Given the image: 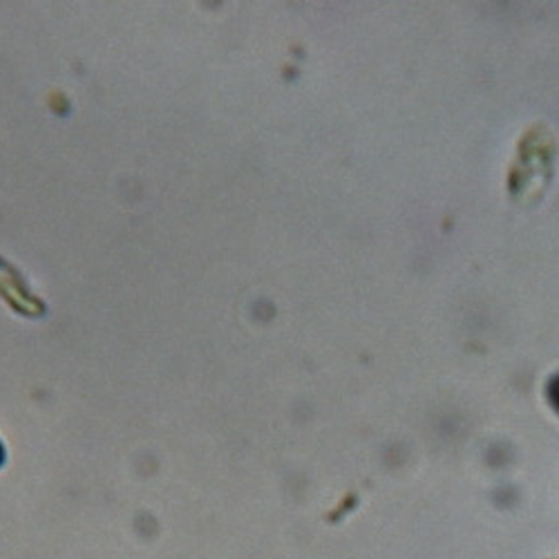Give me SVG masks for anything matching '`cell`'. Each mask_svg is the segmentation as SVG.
Wrapping results in <instances>:
<instances>
[{
  "instance_id": "6da1fadb",
  "label": "cell",
  "mask_w": 559,
  "mask_h": 559,
  "mask_svg": "<svg viewBox=\"0 0 559 559\" xmlns=\"http://www.w3.org/2000/svg\"><path fill=\"white\" fill-rule=\"evenodd\" d=\"M548 559H559V557H548Z\"/></svg>"
}]
</instances>
